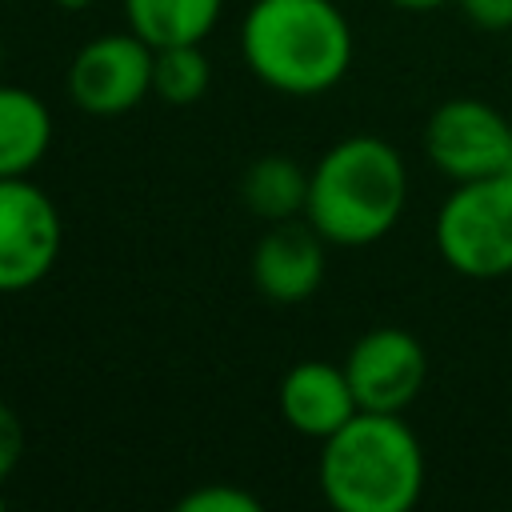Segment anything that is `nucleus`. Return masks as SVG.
Instances as JSON below:
<instances>
[{
	"label": "nucleus",
	"mask_w": 512,
	"mask_h": 512,
	"mask_svg": "<svg viewBox=\"0 0 512 512\" xmlns=\"http://www.w3.org/2000/svg\"><path fill=\"white\" fill-rule=\"evenodd\" d=\"M248 72L284 96H320L352 64V28L332 0H252L240 20Z\"/></svg>",
	"instance_id": "1"
},
{
	"label": "nucleus",
	"mask_w": 512,
	"mask_h": 512,
	"mask_svg": "<svg viewBox=\"0 0 512 512\" xmlns=\"http://www.w3.org/2000/svg\"><path fill=\"white\" fill-rule=\"evenodd\" d=\"M408 200V168L380 136L336 140L308 176L304 220L340 248H364L388 236Z\"/></svg>",
	"instance_id": "2"
},
{
	"label": "nucleus",
	"mask_w": 512,
	"mask_h": 512,
	"mask_svg": "<svg viewBox=\"0 0 512 512\" xmlns=\"http://www.w3.org/2000/svg\"><path fill=\"white\" fill-rule=\"evenodd\" d=\"M320 492L336 512H408L424 492V448L400 412H356L320 440Z\"/></svg>",
	"instance_id": "3"
},
{
	"label": "nucleus",
	"mask_w": 512,
	"mask_h": 512,
	"mask_svg": "<svg viewBox=\"0 0 512 512\" xmlns=\"http://www.w3.org/2000/svg\"><path fill=\"white\" fill-rule=\"evenodd\" d=\"M444 264L472 280H496L512 272V176L460 180L432 224Z\"/></svg>",
	"instance_id": "4"
},
{
	"label": "nucleus",
	"mask_w": 512,
	"mask_h": 512,
	"mask_svg": "<svg viewBox=\"0 0 512 512\" xmlns=\"http://www.w3.org/2000/svg\"><path fill=\"white\" fill-rule=\"evenodd\" d=\"M64 220L52 196L28 176L0 180V292L36 288L60 260Z\"/></svg>",
	"instance_id": "5"
},
{
	"label": "nucleus",
	"mask_w": 512,
	"mask_h": 512,
	"mask_svg": "<svg viewBox=\"0 0 512 512\" xmlns=\"http://www.w3.org/2000/svg\"><path fill=\"white\" fill-rule=\"evenodd\" d=\"M156 48L128 32L92 36L68 64V96L88 116H120L152 96Z\"/></svg>",
	"instance_id": "6"
},
{
	"label": "nucleus",
	"mask_w": 512,
	"mask_h": 512,
	"mask_svg": "<svg viewBox=\"0 0 512 512\" xmlns=\"http://www.w3.org/2000/svg\"><path fill=\"white\" fill-rule=\"evenodd\" d=\"M512 124L488 100L452 96L424 124V156L448 180H480L504 172Z\"/></svg>",
	"instance_id": "7"
},
{
	"label": "nucleus",
	"mask_w": 512,
	"mask_h": 512,
	"mask_svg": "<svg viewBox=\"0 0 512 512\" xmlns=\"http://www.w3.org/2000/svg\"><path fill=\"white\" fill-rule=\"evenodd\" d=\"M344 372L364 412H404L428 380V352L408 328L380 324L348 348Z\"/></svg>",
	"instance_id": "8"
},
{
	"label": "nucleus",
	"mask_w": 512,
	"mask_h": 512,
	"mask_svg": "<svg viewBox=\"0 0 512 512\" xmlns=\"http://www.w3.org/2000/svg\"><path fill=\"white\" fill-rule=\"evenodd\" d=\"M324 236L308 220H280L272 224L252 248V284L260 296L276 304L308 300L324 280Z\"/></svg>",
	"instance_id": "9"
},
{
	"label": "nucleus",
	"mask_w": 512,
	"mask_h": 512,
	"mask_svg": "<svg viewBox=\"0 0 512 512\" xmlns=\"http://www.w3.org/2000/svg\"><path fill=\"white\" fill-rule=\"evenodd\" d=\"M276 404L284 424L312 440H328L336 428H344L360 412L344 364H328V360L292 364L276 388Z\"/></svg>",
	"instance_id": "10"
},
{
	"label": "nucleus",
	"mask_w": 512,
	"mask_h": 512,
	"mask_svg": "<svg viewBox=\"0 0 512 512\" xmlns=\"http://www.w3.org/2000/svg\"><path fill=\"white\" fill-rule=\"evenodd\" d=\"M52 148L48 104L20 84H0V180L28 176Z\"/></svg>",
	"instance_id": "11"
},
{
	"label": "nucleus",
	"mask_w": 512,
	"mask_h": 512,
	"mask_svg": "<svg viewBox=\"0 0 512 512\" xmlns=\"http://www.w3.org/2000/svg\"><path fill=\"white\" fill-rule=\"evenodd\" d=\"M308 176L292 156L284 152H268L260 160H252L240 176V200L252 216L280 224V220H296L308 208Z\"/></svg>",
	"instance_id": "12"
},
{
	"label": "nucleus",
	"mask_w": 512,
	"mask_h": 512,
	"mask_svg": "<svg viewBox=\"0 0 512 512\" xmlns=\"http://www.w3.org/2000/svg\"><path fill=\"white\" fill-rule=\"evenodd\" d=\"M224 0H124L128 28L152 48L164 44H204L216 28Z\"/></svg>",
	"instance_id": "13"
},
{
	"label": "nucleus",
	"mask_w": 512,
	"mask_h": 512,
	"mask_svg": "<svg viewBox=\"0 0 512 512\" xmlns=\"http://www.w3.org/2000/svg\"><path fill=\"white\" fill-rule=\"evenodd\" d=\"M212 84V64L200 44H164L152 64V96L164 104H196Z\"/></svg>",
	"instance_id": "14"
},
{
	"label": "nucleus",
	"mask_w": 512,
	"mask_h": 512,
	"mask_svg": "<svg viewBox=\"0 0 512 512\" xmlns=\"http://www.w3.org/2000/svg\"><path fill=\"white\" fill-rule=\"evenodd\" d=\"M180 512H260V496L236 488V484H204L176 504Z\"/></svg>",
	"instance_id": "15"
},
{
	"label": "nucleus",
	"mask_w": 512,
	"mask_h": 512,
	"mask_svg": "<svg viewBox=\"0 0 512 512\" xmlns=\"http://www.w3.org/2000/svg\"><path fill=\"white\" fill-rule=\"evenodd\" d=\"M24 456V424L20 416L0 400V484L12 476V468Z\"/></svg>",
	"instance_id": "16"
},
{
	"label": "nucleus",
	"mask_w": 512,
	"mask_h": 512,
	"mask_svg": "<svg viewBox=\"0 0 512 512\" xmlns=\"http://www.w3.org/2000/svg\"><path fill=\"white\" fill-rule=\"evenodd\" d=\"M456 4L480 32H508L512 28V0H456Z\"/></svg>",
	"instance_id": "17"
},
{
	"label": "nucleus",
	"mask_w": 512,
	"mask_h": 512,
	"mask_svg": "<svg viewBox=\"0 0 512 512\" xmlns=\"http://www.w3.org/2000/svg\"><path fill=\"white\" fill-rule=\"evenodd\" d=\"M392 8H404V12H432V8H444V4H456V0H388Z\"/></svg>",
	"instance_id": "18"
},
{
	"label": "nucleus",
	"mask_w": 512,
	"mask_h": 512,
	"mask_svg": "<svg viewBox=\"0 0 512 512\" xmlns=\"http://www.w3.org/2000/svg\"><path fill=\"white\" fill-rule=\"evenodd\" d=\"M56 8H64V12H84V8H92V0H52Z\"/></svg>",
	"instance_id": "19"
},
{
	"label": "nucleus",
	"mask_w": 512,
	"mask_h": 512,
	"mask_svg": "<svg viewBox=\"0 0 512 512\" xmlns=\"http://www.w3.org/2000/svg\"><path fill=\"white\" fill-rule=\"evenodd\" d=\"M504 172L512 176V140H508V160H504Z\"/></svg>",
	"instance_id": "20"
},
{
	"label": "nucleus",
	"mask_w": 512,
	"mask_h": 512,
	"mask_svg": "<svg viewBox=\"0 0 512 512\" xmlns=\"http://www.w3.org/2000/svg\"><path fill=\"white\" fill-rule=\"evenodd\" d=\"M0 508H4V484H0Z\"/></svg>",
	"instance_id": "21"
},
{
	"label": "nucleus",
	"mask_w": 512,
	"mask_h": 512,
	"mask_svg": "<svg viewBox=\"0 0 512 512\" xmlns=\"http://www.w3.org/2000/svg\"><path fill=\"white\" fill-rule=\"evenodd\" d=\"M0 64H4V40H0Z\"/></svg>",
	"instance_id": "22"
}]
</instances>
